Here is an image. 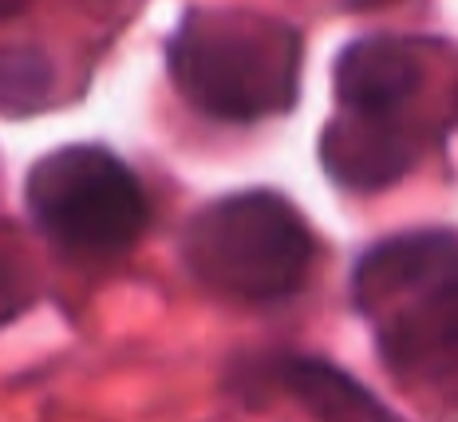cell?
<instances>
[{
  "instance_id": "cell-1",
  "label": "cell",
  "mask_w": 458,
  "mask_h": 422,
  "mask_svg": "<svg viewBox=\"0 0 458 422\" xmlns=\"http://www.w3.org/2000/svg\"><path fill=\"white\" fill-rule=\"evenodd\" d=\"M170 75L217 122L284 114L301 91V32L257 13H186L170 40Z\"/></svg>"
},
{
  "instance_id": "cell-2",
  "label": "cell",
  "mask_w": 458,
  "mask_h": 422,
  "mask_svg": "<svg viewBox=\"0 0 458 422\" xmlns=\"http://www.w3.org/2000/svg\"><path fill=\"white\" fill-rule=\"evenodd\" d=\"M182 257L209 292L269 304L309 281L317 241L293 201L273 190H242L206 206L186 225Z\"/></svg>"
},
{
  "instance_id": "cell-3",
  "label": "cell",
  "mask_w": 458,
  "mask_h": 422,
  "mask_svg": "<svg viewBox=\"0 0 458 422\" xmlns=\"http://www.w3.org/2000/svg\"><path fill=\"white\" fill-rule=\"evenodd\" d=\"M28 209L52 245L83 261L123 257L150 222L135 170L107 147H60L28 174Z\"/></svg>"
},
{
  "instance_id": "cell-4",
  "label": "cell",
  "mask_w": 458,
  "mask_h": 422,
  "mask_svg": "<svg viewBox=\"0 0 458 422\" xmlns=\"http://www.w3.org/2000/svg\"><path fill=\"white\" fill-rule=\"evenodd\" d=\"M458 289V233L415 229L371 245L352 273V300L368 320Z\"/></svg>"
},
{
  "instance_id": "cell-5",
  "label": "cell",
  "mask_w": 458,
  "mask_h": 422,
  "mask_svg": "<svg viewBox=\"0 0 458 422\" xmlns=\"http://www.w3.org/2000/svg\"><path fill=\"white\" fill-rule=\"evenodd\" d=\"M419 158L415 134L391 114L344 111L320 134V162L328 178L356 194L395 186Z\"/></svg>"
},
{
  "instance_id": "cell-6",
  "label": "cell",
  "mask_w": 458,
  "mask_h": 422,
  "mask_svg": "<svg viewBox=\"0 0 458 422\" xmlns=\"http://www.w3.org/2000/svg\"><path fill=\"white\" fill-rule=\"evenodd\" d=\"M419 63L415 47L395 36H364L348 44L336 60V95L344 111L364 114H391L399 103H407L419 88Z\"/></svg>"
},
{
  "instance_id": "cell-7",
  "label": "cell",
  "mask_w": 458,
  "mask_h": 422,
  "mask_svg": "<svg viewBox=\"0 0 458 422\" xmlns=\"http://www.w3.org/2000/svg\"><path fill=\"white\" fill-rule=\"evenodd\" d=\"M276 379L317 422H399L364 383L328 359L293 356L276 367Z\"/></svg>"
},
{
  "instance_id": "cell-8",
  "label": "cell",
  "mask_w": 458,
  "mask_h": 422,
  "mask_svg": "<svg viewBox=\"0 0 458 422\" xmlns=\"http://www.w3.org/2000/svg\"><path fill=\"white\" fill-rule=\"evenodd\" d=\"M52 95V63L40 47L28 44H0V114H24L40 111Z\"/></svg>"
},
{
  "instance_id": "cell-9",
  "label": "cell",
  "mask_w": 458,
  "mask_h": 422,
  "mask_svg": "<svg viewBox=\"0 0 458 422\" xmlns=\"http://www.w3.org/2000/svg\"><path fill=\"white\" fill-rule=\"evenodd\" d=\"M36 296V276L24 249L8 229H0V324L16 320Z\"/></svg>"
},
{
  "instance_id": "cell-10",
  "label": "cell",
  "mask_w": 458,
  "mask_h": 422,
  "mask_svg": "<svg viewBox=\"0 0 458 422\" xmlns=\"http://www.w3.org/2000/svg\"><path fill=\"white\" fill-rule=\"evenodd\" d=\"M344 8H360V13H368V8H384V4H395V0H340Z\"/></svg>"
},
{
  "instance_id": "cell-11",
  "label": "cell",
  "mask_w": 458,
  "mask_h": 422,
  "mask_svg": "<svg viewBox=\"0 0 458 422\" xmlns=\"http://www.w3.org/2000/svg\"><path fill=\"white\" fill-rule=\"evenodd\" d=\"M24 4H28V0H0V21H4V16L24 13Z\"/></svg>"
}]
</instances>
